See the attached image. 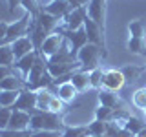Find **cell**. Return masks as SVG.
Returning a JSON list of instances; mask_svg holds the SVG:
<instances>
[{"label":"cell","mask_w":146,"mask_h":137,"mask_svg":"<svg viewBox=\"0 0 146 137\" xmlns=\"http://www.w3.org/2000/svg\"><path fill=\"white\" fill-rule=\"evenodd\" d=\"M62 137H90L88 124H75V126H68L64 128Z\"/></svg>","instance_id":"603a6c76"},{"label":"cell","mask_w":146,"mask_h":137,"mask_svg":"<svg viewBox=\"0 0 146 137\" xmlns=\"http://www.w3.org/2000/svg\"><path fill=\"white\" fill-rule=\"evenodd\" d=\"M126 48H128V51L133 53V55L146 57V40H144V39H135V37H130Z\"/></svg>","instance_id":"7402d4cb"},{"label":"cell","mask_w":146,"mask_h":137,"mask_svg":"<svg viewBox=\"0 0 146 137\" xmlns=\"http://www.w3.org/2000/svg\"><path fill=\"white\" fill-rule=\"evenodd\" d=\"M68 2L73 6V9H77V7H80V4H79V0H68Z\"/></svg>","instance_id":"8d00e7d4"},{"label":"cell","mask_w":146,"mask_h":137,"mask_svg":"<svg viewBox=\"0 0 146 137\" xmlns=\"http://www.w3.org/2000/svg\"><path fill=\"white\" fill-rule=\"evenodd\" d=\"M36 100H38V97H36V91L26 88L20 91V95H18V99L15 100V104H13V110H22V112H29L33 113L36 112Z\"/></svg>","instance_id":"ba28073f"},{"label":"cell","mask_w":146,"mask_h":137,"mask_svg":"<svg viewBox=\"0 0 146 137\" xmlns=\"http://www.w3.org/2000/svg\"><path fill=\"white\" fill-rule=\"evenodd\" d=\"M49 90H51L53 93L57 95V97L60 99L64 104L73 102V100H75V97L79 95V90H77L75 86H73V82H71V80L62 82V84H58V86H51Z\"/></svg>","instance_id":"8fae6325"},{"label":"cell","mask_w":146,"mask_h":137,"mask_svg":"<svg viewBox=\"0 0 146 137\" xmlns=\"http://www.w3.org/2000/svg\"><path fill=\"white\" fill-rule=\"evenodd\" d=\"M106 2L108 0H91L88 6H86L88 17L102 31H106Z\"/></svg>","instance_id":"8992f818"},{"label":"cell","mask_w":146,"mask_h":137,"mask_svg":"<svg viewBox=\"0 0 146 137\" xmlns=\"http://www.w3.org/2000/svg\"><path fill=\"white\" fill-rule=\"evenodd\" d=\"M26 88H27L26 79L15 75V73H11V75H7L6 79L0 80V90L2 91H22Z\"/></svg>","instance_id":"9a60e30c"},{"label":"cell","mask_w":146,"mask_h":137,"mask_svg":"<svg viewBox=\"0 0 146 137\" xmlns=\"http://www.w3.org/2000/svg\"><path fill=\"white\" fill-rule=\"evenodd\" d=\"M17 57L13 53L11 44L7 46H0V66H6V68H15Z\"/></svg>","instance_id":"ffe728a7"},{"label":"cell","mask_w":146,"mask_h":137,"mask_svg":"<svg viewBox=\"0 0 146 137\" xmlns=\"http://www.w3.org/2000/svg\"><path fill=\"white\" fill-rule=\"evenodd\" d=\"M70 80L73 82V86L79 90V93H82V91H86L88 88H91V84H90V73H88V71L77 70V71L71 75Z\"/></svg>","instance_id":"d6986e66"},{"label":"cell","mask_w":146,"mask_h":137,"mask_svg":"<svg viewBox=\"0 0 146 137\" xmlns=\"http://www.w3.org/2000/svg\"><path fill=\"white\" fill-rule=\"evenodd\" d=\"M31 20H33V17H31L29 13H26L22 18H18V20L11 22V24H9V29H7L6 39L0 40V46L13 44L15 40L22 39V37H27V33H29V26H31Z\"/></svg>","instance_id":"3957f363"},{"label":"cell","mask_w":146,"mask_h":137,"mask_svg":"<svg viewBox=\"0 0 146 137\" xmlns=\"http://www.w3.org/2000/svg\"><path fill=\"white\" fill-rule=\"evenodd\" d=\"M128 33H130V37H135V39H144L146 24L143 20H139V18H135V20H131L128 24Z\"/></svg>","instance_id":"cb8c5ba5"},{"label":"cell","mask_w":146,"mask_h":137,"mask_svg":"<svg viewBox=\"0 0 146 137\" xmlns=\"http://www.w3.org/2000/svg\"><path fill=\"white\" fill-rule=\"evenodd\" d=\"M124 128H126V130H130L133 135H137L139 132H143L144 128H146V121H144V119H141V117H137V115H130V119L126 121Z\"/></svg>","instance_id":"d4e9b609"},{"label":"cell","mask_w":146,"mask_h":137,"mask_svg":"<svg viewBox=\"0 0 146 137\" xmlns=\"http://www.w3.org/2000/svg\"><path fill=\"white\" fill-rule=\"evenodd\" d=\"M20 91H2L0 93V106L2 108H11L15 104V100L18 99Z\"/></svg>","instance_id":"f1b7e54d"},{"label":"cell","mask_w":146,"mask_h":137,"mask_svg":"<svg viewBox=\"0 0 146 137\" xmlns=\"http://www.w3.org/2000/svg\"><path fill=\"white\" fill-rule=\"evenodd\" d=\"M97 99H99V104H102V106H108V108H111V110L122 108V100L119 99V95L115 93V91H110V90H106V88L99 90Z\"/></svg>","instance_id":"e0dca14e"},{"label":"cell","mask_w":146,"mask_h":137,"mask_svg":"<svg viewBox=\"0 0 146 137\" xmlns=\"http://www.w3.org/2000/svg\"><path fill=\"white\" fill-rule=\"evenodd\" d=\"M11 48H13V53H15L17 61H20V59H24L26 55H29L31 51H35V44L29 37H22V39L15 40V42L11 44Z\"/></svg>","instance_id":"2e32d148"},{"label":"cell","mask_w":146,"mask_h":137,"mask_svg":"<svg viewBox=\"0 0 146 137\" xmlns=\"http://www.w3.org/2000/svg\"><path fill=\"white\" fill-rule=\"evenodd\" d=\"M20 6L26 9V13H29L33 18L38 17V13L42 11V7H40V4H38V0H22L20 2Z\"/></svg>","instance_id":"f546056e"},{"label":"cell","mask_w":146,"mask_h":137,"mask_svg":"<svg viewBox=\"0 0 146 137\" xmlns=\"http://www.w3.org/2000/svg\"><path fill=\"white\" fill-rule=\"evenodd\" d=\"M7 29H9V24H7L6 20H2V22H0V40H4V39H6Z\"/></svg>","instance_id":"d590c367"},{"label":"cell","mask_w":146,"mask_h":137,"mask_svg":"<svg viewBox=\"0 0 146 137\" xmlns=\"http://www.w3.org/2000/svg\"><path fill=\"white\" fill-rule=\"evenodd\" d=\"M60 137H62V135H60Z\"/></svg>","instance_id":"b9f144b4"},{"label":"cell","mask_w":146,"mask_h":137,"mask_svg":"<svg viewBox=\"0 0 146 137\" xmlns=\"http://www.w3.org/2000/svg\"><path fill=\"white\" fill-rule=\"evenodd\" d=\"M131 102H133L135 108L144 110L146 108V88H141V90L133 91V95H131Z\"/></svg>","instance_id":"4dcf8cb0"},{"label":"cell","mask_w":146,"mask_h":137,"mask_svg":"<svg viewBox=\"0 0 146 137\" xmlns=\"http://www.w3.org/2000/svg\"><path fill=\"white\" fill-rule=\"evenodd\" d=\"M137 137H146V128H144L143 132H139V134H137Z\"/></svg>","instance_id":"f35d334b"},{"label":"cell","mask_w":146,"mask_h":137,"mask_svg":"<svg viewBox=\"0 0 146 137\" xmlns=\"http://www.w3.org/2000/svg\"><path fill=\"white\" fill-rule=\"evenodd\" d=\"M86 17H88V11H86V7H77V9H73L70 15H68V18L64 20V29L75 31V29H80V27H84Z\"/></svg>","instance_id":"4fadbf2b"},{"label":"cell","mask_w":146,"mask_h":137,"mask_svg":"<svg viewBox=\"0 0 146 137\" xmlns=\"http://www.w3.org/2000/svg\"><path fill=\"white\" fill-rule=\"evenodd\" d=\"M100 137H108V135H100Z\"/></svg>","instance_id":"60d3db41"},{"label":"cell","mask_w":146,"mask_h":137,"mask_svg":"<svg viewBox=\"0 0 146 137\" xmlns=\"http://www.w3.org/2000/svg\"><path fill=\"white\" fill-rule=\"evenodd\" d=\"M106 57H108V51L104 48H100V46H97V44L88 42L79 51V55H77V61L80 62V70L82 71H88L90 73V71L100 68V61H102V59H106Z\"/></svg>","instance_id":"7a4b0ae2"},{"label":"cell","mask_w":146,"mask_h":137,"mask_svg":"<svg viewBox=\"0 0 146 137\" xmlns=\"http://www.w3.org/2000/svg\"><path fill=\"white\" fill-rule=\"evenodd\" d=\"M36 59H38V53H36V51H31L29 55H26L24 59H20V61H17V62H15V68L22 73V77H24V79L27 77V73L31 71V68L35 66Z\"/></svg>","instance_id":"ac0fdd59"},{"label":"cell","mask_w":146,"mask_h":137,"mask_svg":"<svg viewBox=\"0 0 146 137\" xmlns=\"http://www.w3.org/2000/svg\"><path fill=\"white\" fill-rule=\"evenodd\" d=\"M62 132H53V130H42V132H33V137H60Z\"/></svg>","instance_id":"e575fe53"},{"label":"cell","mask_w":146,"mask_h":137,"mask_svg":"<svg viewBox=\"0 0 146 137\" xmlns=\"http://www.w3.org/2000/svg\"><path fill=\"white\" fill-rule=\"evenodd\" d=\"M143 112H144V115H146V108H144V110H143Z\"/></svg>","instance_id":"ab89813d"},{"label":"cell","mask_w":146,"mask_h":137,"mask_svg":"<svg viewBox=\"0 0 146 137\" xmlns=\"http://www.w3.org/2000/svg\"><path fill=\"white\" fill-rule=\"evenodd\" d=\"M64 37H66V40L70 42V51H71V55H73L75 59H77V55H79L80 49L90 42V40H88V33H86L84 27H80V29H75V31L64 29Z\"/></svg>","instance_id":"52a82bcc"},{"label":"cell","mask_w":146,"mask_h":137,"mask_svg":"<svg viewBox=\"0 0 146 137\" xmlns=\"http://www.w3.org/2000/svg\"><path fill=\"white\" fill-rule=\"evenodd\" d=\"M31 130L33 132H42V130H53V132H64L66 122L62 119V113H53V112H36L31 113Z\"/></svg>","instance_id":"6da1fadb"},{"label":"cell","mask_w":146,"mask_h":137,"mask_svg":"<svg viewBox=\"0 0 146 137\" xmlns=\"http://www.w3.org/2000/svg\"><path fill=\"white\" fill-rule=\"evenodd\" d=\"M0 137H33V130H0Z\"/></svg>","instance_id":"1f68e13d"},{"label":"cell","mask_w":146,"mask_h":137,"mask_svg":"<svg viewBox=\"0 0 146 137\" xmlns=\"http://www.w3.org/2000/svg\"><path fill=\"white\" fill-rule=\"evenodd\" d=\"M121 128L122 126H119L117 124V122H108V128H106V135L108 137H117V134H119V132H121Z\"/></svg>","instance_id":"836d02e7"},{"label":"cell","mask_w":146,"mask_h":137,"mask_svg":"<svg viewBox=\"0 0 146 137\" xmlns=\"http://www.w3.org/2000/svg\"><path fill=\"white\" fill-rule=\"evenodd\" d=\"M113 115H115V110H111V108H108V106L99 104V106L95 108V119H99V121L111 122L113 121Z\"/></svg>","instance_id":"83f0119b"},{"label":"cell","mask_w":146,"mask_h":137,"mask_svg":"<svg viewBox=\"0 0 146 137\" xmlns=\"http://www.w3.org/2000/svg\"><path fill=\"white\" fill-rule=\"evenodd\" d=\"M29 126H31V113L22 112V110H13L7 130H31Z\"/></svg>","instance_id":"5bb4252c"},{"label":"cell","mask_w":146,"mask_h":137,"mask_svg":"<svg viewBox=\"0 0 146 137\" xmlns=\"http://www.w3.org/2000/svg\"><path fill=\"white\" fill-rule=\"evenodd\" d=\"M144 70H146V68L135 66V64H126V66H122V68H121V71H122V75H124L126 82H135L141 75H143V71H144Z\"/></svg>","instance_id":"44dd1931"},{"label":"cell","mask_w":146,"mask_h":137,"mask_svg":"<svg viewBox=\"0 0 146 137\" xmlns=\"http://www.w3.org/2000/svg\"><path fill=\"white\" fill-rule=\"evenodd\" d=\"M104 73L106 70H102V66L97 68V70L90 71V84L93 90H102L104 88Z\"/></svg>","instance_id":"484cf974"},{"label":"cell","mask_w":146,"mask_h":137,"mask_svg":"<svg viewBox=\"0 0 146 137\" xmlns=\"http://www.w3.org/2000/svg\"><path fill=\"white\" fill-rule=\"evenodd\" d=\"M64 40H66V37H64V27H58V31H55L53 35H49L48 39H46V42L42 44V49H40V55L46 57V59H51L53 55H57L64 48Z\"/></svg>","instance_id":"5b68a950"},{"label":"cell","mask_w":146,"mask_h":137,"mask_svg":"<svg viewBox=\"0 0 146 137\" xmlns=\"http://www.w3.org/2000/svg\"><path fill=\"white\" fill-rule=\"evenodd\" d=\"M91 2V0H79V4H80V7H86L88 4Z\"/></svg>","instance_id":"74e56055"},{"label":"cell","mask_w":146,"mask_h":137,"mask_svg":"<svg viewBox=\"0 0 146 137\" xmlns=\"http://www.w3.org/2000/svg\"><path fill=\"white\" fill-rule=\"evenodd\" d=\"M106 128H108V122L99 121V119H93V121H91L90 124H88L90 137H100V135H106Z\"/></svg>","instance_id":"4316f807"},{"label":"cell","mask_w":146,"mask_h":137,"mask_svg":"<svg viewBox=\"0 0 146 137\" xmlns=\"http://www.w3.org/2000/svg\"><path fill=\"white\" fill-rule=\"evenodd\" d=\"M13 115V108H0V130H7Z\"/></svg>","instance_id":"d6a6232c"},{"label":"cell","mask_w":146,"mask_h":137,"mask_svg":"<svg viewBox=\"0 0 146 137\" xmlns=\"http://www.w3.org/2000/svg\"><path fill=\"white\" fill-rule=\"evenodd\" d=\"M42 9L46 13H49V15H53V17H57L58 20H66L68 15L73 11V6L68 0H49L46 6H42Z\"/></svg>","instance_id":"9c48e42d"},{"label":"cell","mask_w":146,"mask_h":137,"mask_svg":"<svg viewBox=\"0 0 146 137\" xmlns=\"http://www.w3.org/2000/svg\"><path fill=\"white\" fill-rule=\"evenodd\" d=\"M84 29H86V33H88V40H90L91 44H97V46H100V48L106 49V39H104V31L100 29V27L95 24V22L91 20L90 17H86V20H84Z\"/></svg>","instance_id":"7c38bea8"},{"label":"cell","mask_w":146,"mask_h":137,"mask_svg":"<svg viewBox=\"0 0 146 137\" xmlns=\"http://www.w3.org/2000/svg\"><path fill=\"white\" fill-rule=\"evenodd\" d=\"M124 84H126V79H124L121 70H115V68L106 70V73H104V88L106 90L119 91V90L124 88Z\"/></svg>","instance_id":"30bf717a"},{"label":"cell","mask_w":146,"mask_h":137,"mask_svg":"<svg viewBox=\"0 0 146 137\" xmlns=\"http://www.w3.org/2000/svg\"><path fill=\"white\" fill-rule=\"evenodd\" d=\"M36 110L40 112H53V113H62L64 112V102L51 90H40L36 91Z\"/></svg>","instance_id":"277c9868"}]
</instances>
